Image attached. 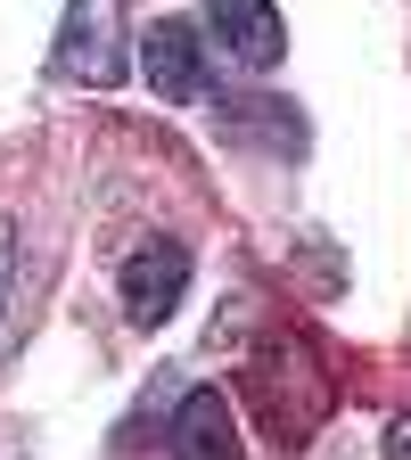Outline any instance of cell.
I'll return each instance as SVG.
<instances>
[{"instance_id": "cell-6", "label": "cell", "mask_w": 411, "mask_h": 460, "mask_svg": "<svg viewBox=\"0 0 411 460\" xmlns=\"http://www.w3.org/2000/svg\"><path fill=\"white\" fill-rule=\"evenodd\" d=\"M9 288H17V222L0 214V313H9Z\"/></svg>"}, {"instance_id": "cell-2", "label": "cell", "mask_w": 411, "mask_h": 460, "mask_svg": "<svg viewBox=\"0 0 411 460\" xmlns=\"http://www.w3.org/2000/svg\"><path fill=\"white\" fill-rule=\"evenodd\" d=\"M115 296H124V321L132 329H165L173 305L190 296V247L182 239H140L115 271Z\"/></svg>"}, {"instance_id": "cell-1", "label": "cell", "mask_w": 411, "mask_h": 460, "mask_svg": "<svg viewBox=\"0 0 411 460\" xmlns=\"http://www.w3.org/2000/svg\"><path fill=\"white\" fill-rule=\"evenodd\" d=\"M132 66V33H124V0H67L58 25V75L83 91H115Z\"/></svg>"}, {"instance_id": "cell-7", "label": "cell", "mask_w": 411, "mask_h": 460, "mask_svg": "<svg viewBox=\"0 0 411 460\" xmlns=\"http://www.w3.org/2000/svg\"><path fill=\"white\" fill-rule=\"evenodd\" d=\"M387 460H411V420H395V428H387Z\"/></svg>"}, {"instance_id": "cell-5", "label": "cell", "mask_w": 411, "mask_h": 460, "mask_svg": "<svg viewBox=\"0 0 411 460\" xmlns=\"http://www.w3.org/2000/svg\"><path fill=\"white\" fill-rule=\"evenodd\" d=\"M206 25H214V41L239 58V66H255V75H272L280 58H288V25H280L272 0H206Z\"/></svg>"}, {"instance_id": "cell-3", "label": "cell", "mask_w": 411, "mask_h": 460, "mask_svg": "<svg viewBox=\"0 0 411 460\" xmlns=\"http://www.w3.org/2000/svg\"><path fill=\"white\" fill-rule=\"evenodd\" d=\"M140 75H148L156 99L198 107V99L214 91V75H206V33H198L190 17H156V25L140 33Z\"/></svg>"}, {"instance_id": "cell-4", "label": "cell", "mask_w": 411, "mask_h": 460, "mask_svg": "<svg viewBox=\"0 0 411 460\" xmlns=\"http://www.w3.org/2000/svg\"><path fill=\"white\" fill-rule=\"evenodd\" d=\"M165 444H173V460H247V444H239V411H230L222 386H190L182 402H173Z\"/></svg>"}]
</instances>
